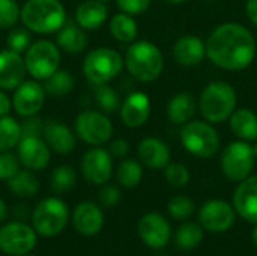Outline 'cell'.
<instances>
[{
    "instance_id": "obj_1",
    "label": "cell",
    "mask_w": 257,
    "mask_h": 256,
    "mask_svg": "<svg viewBox=\"0 0 257 256\" xmlns=\"http://www.w3.org/2000/svg\"><path fill=\"white\" fill-rule=\"evenodd\" d=\"M257 45L253 33L239 23H223L212 30L206 41L209 60L227 71L248 68L256 57Z\"/></svg>"
},
{
    "instance_id": "obj_2",
    "label": "cell",
    "mask_w": 257,
    "mask_h": 256,
    "mask_svg": "<svg viewBox=\"0 0 257 256\" xmlns=\"http://www.w3.org/2000/svg\"><path fill=\"white\" fill-rule=\"evenodd\" d=\"M20 20L30 32L57 33L66 23V11L60 0H27L21 8Z\"/></svg>"
},
{
    "instance_id": "obj_3",
    "label": "cell",
    "mask_w": 257,
    "mask_h": 256,
    "mask_svg": "<svg viewBox=\"0 0 257 256\" xmlns=\"http://www.w3.org/2000/svg\"><path fill=\"white\" fill-rule=\"evenodd\" d=\"M128 72L139 81L149 83L157 80L164 68L161 50L149 41H134L125 54Z\"/></svg>"
},
{
    "instance_id": "obj_4",
    "label": "cell",
    "mask_w": 257,
    "mask_h": 256,
    "mask_svg": "<svg viewBox=\"0 0 257 256\" xmlns=\"http://www.w3.org/2000/svg\"><path fill=\"white\" fill-rule=\"evenodd\" d=\"M235 107L236 92L229 83L221 80L206 84L199 98V110L211 124H218L229 119L235 112Z\"/></svg>"
},
{
    "instance_id": "obj_5",
    "label": "cell",
    "mask_w": 257,
    "mask_h": 256,
    "mask_svg": "<svg viewBox=\"0 0 257 256\" xmlns=\"http://www.w3.org/2000/svg\"><path fill=\"white\" fill-rule=\"evenodd\" d=\"M123 63V57L114 48L98 47L86 54L83 62V72L90 84H105L120 74Z\"/></svg>"
},
{
    "instance_id": "obj_6",
    "label": "cell",
    "mask_w": 257,
    "mask_h": 256,
    "mask_svg": "<svg viewBox=\"0 0 257 256\" xmlns=\"http://www.w3.org/2000/svg\"><path fill=\"white\" fill-rule=\"evenodd\" d=\"M69 222V208L59 198L42 199L32 213V226L38 235L51 238L59 235Z\"/></svg>"
},
{
    "instance_id": "obj_7",
    "label": "cell",
    "mask_w": 257,
    "mask_h": 256,
    "mask_svg": "<svg viewBox=\"0 0 257 256\" xmlns=\"http://www.w3.org/2000/svg\"><path fill=\"white\" fill-rule=\"evenodd\" d=\"M181 143L193 155L200 158L212 157L220 148L217 130L208 121H190L181 130Z\"/></svg>"
},
{
    "instance_id": "obj_8",
    "label": "cell",
    "mask_w": 257,
    "mask_h": 256,
    "mask_svg": "<svg viewBox=\"0 0 257 256\" xmlns=\"http://www.w3.org/2000/svg\"><path fill=\"white\" fill-rule=\"evenodd\" d=\"M24 63L27 74H30L35 80H45L59 69V45L48 39H39L32 42V45L24 53Z\"/></svg>"
},
{
    "instance_id": "obj_9",
    "label": "cell",
    "mask_w": 257,
    "mask_h": 256,
    "mask_svg": "<svg viewBox=\"0 0 257 256\" xmlns=\"http://www.w3.org/2000/svg\"><path fill=\"white\" fill-rule=\"evenodd\" d=\"M256 160L253 146L245 140H238L229 143L224 148L220 163L221 170L227 180L241 183L251 175Z\"/></svg>"
},
{
    "instance_id": "obj_10",
    "label": "cell",
    "mask_w": 257,
    "mask_h": 256,
    "mask_svg": "<svg viewBox=\"0 0 257 256\" xmlns=\"http://www.w3.org/2000/svg\"><path fill=\"white\" fill-rule=\"evenodd\" d=\"M75 134L87 145L101 146L107 143L113 134V124L110 118L96 110L80 112L74 122Z\"/></svg>"
},
{
    "instance_id": "obj_11",
    "label": "cell",
    "mask_w": 257,
    "mask_h": 256,
    "mask_svg": "<svg viewBox=\"0 0 257 256\" xmlns=\"http://www.w3.org/2000/svg\"><path fill=\"white\" fill-rule=\"evenodd\" d=\"M38 243V234L33 226L21 220L6 223L0 228V250L6 255H29Z\"/></svg>"
},
{
    "instance_id": "obj_12",
    "label": "cell",
    "mask_w": 257,
    "mask_h": 256,
    "mask_svg": "<svg viewBox=\"0 0 257 256\" xmlns=\"http://www.w3.org/2000/svg\"><path fill=\"white\" fill-rule=\"evenodd\" d=\"M81 174L84 180L93 186H104L113 174L111 154L99 146L89 149L81 158Z\"/></svg>"
},
{
    "instance_id": "obj_13",
    "label": "cell",
    "mask_w": 257,
    "mask_h": 256,
    "mask_svg": "<svg viewBox=\"0 0 257 256\" xmlns=\"http://www.w3.org/2000/svg\"><path fill=\"white\" fill-rule=\"evenodd\" d=\"M45 97L47 92L44 89V84L36 80L23 81L14 92L12 107L17 115L23 118H32L44 107Z\"/></svg>"
},
{
    "instance_id": "obj_14",
    "label": "cell",
    "mask_w": 257,
    "mask_h": 256,
    "mask_svg": "<svg viewBox=\"0 0 257 256\" xmlns=\"http://www.w3.org/2000/svg\"><path fill=\"white\" fill-rule=\"evenodd\" d=\"M50 146L41 136L23 134L17 145L20 163L30 170H42L50 163Z\"/></svg>"
},
{
    "instance_id": "obj_15",
    "label": "cell",
    "mask_w": 257,
    "mask_h": 256,
    "mask_svg": "<svg viewBox=\"0 0 257 256\" xmlns=\"http://www.w3.org/2000/svg\"><path fill=\"white\" fill-rule=\"evenodd\" d=\"M236 211L226 201L212 199L203 204L199 213L202 228L211 232H224L230 229L235 223Z\"/></svg>"
},
{
    "instance_id": "obj_16",
    "label": "cell",
    "mask_w": 257,
    "mask_h": 256,
    "mask_svg": "<svg viewBox=\"0 0 257 256\" xmlns=\"http://www.w3.org/2000/svg\"><path fill=\"white\" fill-rule=\"evenodd\" d=\"M137 232L142 241L151 249H163L170 241V225L158 213L145 214L137 225Z\"/></svg>"
},
{
    "instance_id": "obj_17",
    "label": "cell",
    "mask_w": 257,
    "mask_h": 256,
    "mask_svg": "<svg viewBox=\"0 0 257 256\" xmlns=\"http://www.w3.org/2000/svg\"><path fill=\"white\" fill-rule=\"evenodd\" d=\"M27 74L24 57L9 48L0 51V89L15 91Z\"/></svg>"
},
{
    "instance_id": "obj_18",
    "label": "cell",
    "mask_w": 257,
    "mask_h": 256,
    "mask_svg": "<svg viewBox=\"0 0 257 256\" xmlns=\"http://www.w3.org/2000/svg\"><path fill=\"white\" fill-rule=\"evenodd\" d=\"M120 119L128 128H139L146 124L151 115V100L145 92H133L120 104Z\"/></svg>"
},
{
    "instance_id": "obj_19",
    "label": "cell",
    "mask_w": 257,
    "mask_h": 256,
    "mask_svg": "<svg viewBox=\"0 0 257 256\" xmlns=\"http://www.w3.org/2000/svg\"><path fill=\"white\" fill-rule=\"evenodd\" d=\"M233 208L242 219L257 225V175L239 183L233 193Z\"/></svg>"
},
{
    "instance_id": "obj_20",
    "label": "cell",
    "mask_w": 257,
    "mask_h": 256,
    "mask_svg": "<svg viewBox=\"0 0 257 256\" xmlns=\"http://www.w3.org/2000/svg\"><path fill=\"white\" fill-rule=\"evenodd\" d=\"M72 225L84 237L96 235L104 226V214L93 202H80L72 211Z\"/></svg>"
},
{
    "instance_id": "obj_21",
    "label": "cell",
    "mask_w": 257,
    "mask_h": 256,
    "mask_svg": "<svg viewBox=\"0 0 257 256\" xmlns=\"http://www.w3.org/2000/svg\"><path fill=\"white\" fill-rule=\"evenodd\" d=\"M206 56V44L194 35L181 36L173 45V57L181 66H196Z\"/></svg>"
},
{
    "instance_id": "obj_22",
    "label": "cell",
    "mask_w": 257,
    "mask_h": 256,
    "mask_svg": "<svg viewBox=\"0 0 257 256\" xmlns=\"http://www.w3.org/2000/svg\"><path fill=\"white\" fill-rule=\"evenodd\" d=\"M139 160L151 169H164L170 163V149L157 137H145L137 148Z\"/></svg>"
},
{
    "instance_id": "obj_23",
    "label": "cell",
    "mask_w": 257,
    "mask_h": 256,
    "mask_svg": "<svg viewBox=\"0 0 257 256\" xmlns=\"http://www.w3.org/2000/svg\"><path fill=\"white\" fill-rule=\"evenodd\" d=\"M44 140L50 146L51 151L56 154L66 155L75 148V134L71 131V128L59 121H50L44 130Z\"/></svg>"
},
{
    "instance_id": "obj_24",
    "label": "cell",
    "mask_w": 257,
    "mask_h": 256,
    "mask_svg": "<svg viewBox=\"0 0 257 256\" xmlns=\"http://www.w3.org/2000/svg\"><path fill=\"white\" fill-rule=\"evenodd\" d=\"M108 17V9L101 0H86L75 11V23L84 30L99 29Z\"/></svg>"
},
{
    "instance_id": "obj_25",
    "label": "cell",
    "mask_w": 257,
    "mask_h": 256,
    "mask_svg": "<svg viewBox=\"0 0 257 256\" xmlns=\"http://www.w3.org/2000/svg\"><path fill=\"white\" fill-rule=\"evenodd\" d=\"M56 44L69 54H78L87 47V35L74 21H66L57 32Z\"/></svg>"
},
{
    "instance_id": "obj_26",
    "label": "cell",
    "mask_w": 257,
    "mask_h": 256,
    "mask_svg": "<svg viewBox=\"0 0 257 256\" xmlns=\"http://www.w3.org/2000/svg\"><path fill=\"white\" fill-rule=\"evenodd\" d=\"M197 110V103L193 94L179 92L173 95L167 104V118L172 124L184 125L191 121Z\"/></svg>"
},
{
    "instance_id": "obj_27",
    "label": "cell",
    "mask_w": 257,
    "mask_h": 256,
    "mask_svg": "<svg viewBox=\"0 0 257 256\" xmlns=\"http://www.w3.org/2000/svg\"><path fill=\"white\" fill-rule=\"evenodd\" d=\"M230 130L239 140H257V115L250 109H238L229 118Z\"/></svg>"
},
{
    "instance_id": "obj_28",
    "label": "cell",
    "mask_w": 257,
    "mask_h": 256,
    "mask_svg": "<svg viewBox=\"0 0 257 256\" xmlns=\"http://www.w3.org/2000/svg\"><path fill=\"white\" fill-rule=\"evenodd\" d=\"M108 29L111 36L123 44H133L137 39L139 35V27L133 15L120 12L111 17L108 23Z\"/></svg>"
},
{
    "instance_id": "obj_29",
    "label": "cell",
    "mask_w": 257,
    "mask_h": 256,
    "mask_svg": "<svg viewBox=\"0 0 257 256\" xmlns=\"http://www.w3.org/2000/svg\"><path fill=\"white\" fill-rule=\"evenodd\" d=\"M8 189L18 198H33L39 192V180L30 169L18 170L6 181Z\"/></svg>"
},
{
    "instance_id": "obj_30",
    "label": "cell",
    "mask_w": 257,
    "mask_h": 256,
    "mask_svg": "<svg viewBox=\"0 0 257 256\" xmlns=\"http://www.w3.org/2000/svg\"><path fill=\"white\" fill-rule=\"evenodd\" d=\"M23 136L21 124L14 119L12 116H2L0 118V154L9 152L15 148Z\"/></svg>"
},
{
    "instance_id": "obj_31",
    "label": "cell",
    "mask_w": 257,
    "mask_h": 256,
    "mask_svg": "<svg viewBox=\"0 0 257 256\" xmlns=\"http://www.w3.org/2000/svg\"><path fill=\"white\" fill-rule=\"evenodd\" d=\"M74 84H75V78L66 69H57L56 72H53L50 77L44 80L45 92L53 97H62L69 94L74 89Z\"/></svg>"
},
{
    "instance_id": "obj_32",
    "label": "cell",
    "mask_w": 257,
    "mask_h": 256,
    "mask_svg": "<svg viewBox=\"0 0 257 256\" xmlns=\"http://www.w3.org/2000/svg\"><path fill=\"white\" fill-rule=\"evenodd\" d=\"M203 240V229L200 225L187 222L181 225L175 234V243L181 250H193Z\"/></svg>"
},
{
    "instance_id": "obj_33",
    "label": "cell",
    "mask_w": 257,
    "mask_h": 256,
    "mask_svg": "<svg viewBox=\"0 0 257 256\" xmlns=\"http://www.w3.org/2000/svg\"><path fill=\"white\" fill-rule=\"evenodd\" d=\"M116 178L122 187L133 189V187L139 186L143 178L142 164L131 158L120 161V164L117 166V170H116Z\"/></svg>"
},
{
    "instance_id": "obj_34",
    "label": "cell",
    "mask_w": 257,
    "mask_h": 256,
    "mask_svg": "<svg viewBox=\"0 0 257 256\" xmlns=\"http://www.w3.org/2000/svg\"><path fill=\"white\" fill-rule=\"evenodd\" d=\"M51 189L54 193H66L71 189H74L75 183H77V174L75 169L72 166L68 164H62L57 166L53 174H51Z\"/></svg>"
},
{
    "instance_id": "obj_35",
    "label": "cell",
    "mask_w": 257,
    "mask_h": 256,
    "mask_svg": "<svg viewBox=\"0 0 257 256\" xmlns=\"http://www.w3.org/2000/svg\"><path fill=\"white\" fill-rule=\"evenodd\" d=\"M95 101L104 113H114L120 109L122 104L119 94L111 86H108V83L95 86Z\"/></svg>"
},
{
    "instance_id": "obj_36",
    "label": "cell",
    "mask_w": 257,
    "mask_h": 256,
    "mask_svg": "<svg viewBox=\"0 0 257 256\" xmlns=\"http://www.w3.org/2000/svg\"><path fill=\"white\" fill-rule=\"evenodd\" d=\"M32 45V35L27 27H12L9 29L6 38V48L23 54Z\"/></svg>"
},
{
    "instance_id": "obj_37",
    "label": "cell",
    "mask_w": 257,
    "mask_h": 256,
    "mask_svg": "<svg viewBox=\"0 0 257 256\" xmlns=\"http://www.w3.org/2000/svg\"><path fill=\"white\" fill-rule=\"evenodd\" d=\"M194 208H196V205H194L193 199L185 195L175 196L173 199H170V202L167 205V211L175 220L190 219L194 213Z\"/></svg>"
},
{
    "instance_id": "obj_38",
    "label": "cell",
    "mask_w": 257,
    "mask_h": 256,
    "mask_svg": "<svg viewBox=\"0 0 257 256\" xmlns=\"http://www.w3.org/2000/svg\"><path fill=\"white\" fill-rule=\"evenodd\" d=\"M21 17L17 0H0V29H12Z\"/></svg>"
},
{
    "instance_id": "obj_39",
    "label": "cell",
    "mask_w": 257,
    "mask_h": 256,
    "mask_svg": "<svg viewBox=\"0 0 257 256\" xmlns=\"http://www.w3.org/2000/svg\"><path fill=\"white\" fill-rule=\"evenodd\" d=\"M164 169H166V180L172 187L181 189L190 183V170L182 163H169Z\"/></svg>"
},
{
    "instance_id": "obj_40",
    "label": "cell",
    "mask_w": 257,
    "mask_h": 256,
    "mask_svg": "<svg viewBox=\"0 0 257 256\" xmlns=\"http://www.w3.org/2000/svg\"><path fill=\"white\" fill-rule=\"evenodd\" d=\"M20 158L18 155L9 152H2L0 154V180L8 181L12 178L18 170H20Z\"/></svg>"
},
{
    "instance_id": "obj_41",
    "label": "cell",
    "mask_w": 257,
    "mask_h": 256,
    "mask_svg": "<svg viewBox=\"0 0 257 256\" xmlns=\"http://www.w3.org/2000/svg\"><path fill=\"white\" fill-rule=\"evenodd\" d=\"M98 199H99L102 207L111 208V207L119 204V201H120V190L116 186L104 184V186H101V189L98 192Z\"/></svg>"
},
{
    "instance_id": "obj_42",
    "label": "cell",
    "mask_w": 257,
    "mask_h": 256,
    "mask_svg": "<svg viewBox=\"0 0 257 256\" xmlns=\"http://www.w3.org/2000/svg\"><path fill=\"white\" fill-rule=\"evenodd\" d=\"M116 2L122 12L130 15H139L143 14L151 6L152 0H116Z\"/></svg>"
},
{
    "instance_id": "obj_43",
    "label": "cell",
    "mask_w": 257,
    "mask_h": 256,
    "mask_svg": "<svg viewBox=\"0 0 257 256\" xmlns=\"http://www.w3.org/2000/svg\"><path fill=\"white\" fill-rule=\"evenodd\" d=\"M111 157H116V158H123L128 152H130V143L128 140L125 139H116L111 142L110 145V151Z\"/></svg>"
},
{
    "instance_id": "obj_44",
    "label": "cell",
    "mask_w": 257,
    "mask_h": 256,
    "mask_svg": "<svg viewBox=\"0 0 257 256\" xmlns=\"http://www.w3.org/2000/svg\"><path fill=\"white\" fill-rule=\"evenodd\" d=\"M23 127V134H36L39 136L44 128H41V121L35 119V116L27 118V121L21 125Z\"/></svg>"
},
{
    "instance_id": "obj_45",
    "label": "cell",
    "mask_w": 257,
    "mask_h": 256,
    "mask_svg": "<svg viewBox=\"0 0 257 256\" xmlns=\"http://www.w3.org/2000/svg\"><path fill=\"white\" fill-rule=\"evenodd\" d=\"M12 107V101L11 98L6 95V92L3 89H0V118L2 116H8Z\"/></svg>"
},
{
    "instance_id": "obj_46",
    "label": "cell",
    "mask_w": 257,
    "mask_h": 256,
    "mask_svg": "<svg viewBox=\"0 0 257 256\" xmlns=\"http://www.w3.org/2000/svg\"><path fill=\"white\" fill-rule=\"evenodd\" d=\"M245 14L248 20L257 26V0H247L245 3Z\"/></svg>"
},
{
    "instance_id": "obj_47",
    "label": "cell",
    "mask_w": 257,
    "mask_h": 256,
    "mask_svg": "<svg viewBox=\"0 0 257 256\" xmlns=\"http://www.w3.org/2000/svg\"><path fill=\"white\" fill-rule=\"evenodd\" d=\"M8 213H9V211H8V205H6V202L0 198V223L6 220Z\"/></svg>"
},
{
    "instance_id": "obj_48",
    "label": "cell",
    "mask_w": 257,
    "mask_h": 256,
    "mask_svg": "<svg viewBox=\"0 0 257 256\" xmlns=\"http://www.w3.org/2000/svg\"><path fill=\"white\" fill-rule=\"evenodd\" d=\"M251 238H253V243L256 244L257 247V225L253 228V232H251Z\"/></svg>"
},
{
    "instance_id": "obj_49",
    "label": "cell",
    "mask_w": 257,
    "mask_h": 256,
    "mask_svg": "<svg viewBox=\"0 0 257 256\" xmlns=\"http://www.w3.org/2000/svg\"><path fill=\"white\" fill-rule=\"evenodd\" d=\"M169 5H182V3H185L187 0H166Z\"/></svg>"
},
{
    "instance_id": "obj_50",
    "label": "cell",
    "mask_w": 257,
    "mask_h": 256,
    "mask_svg": "<svg viewBox=\"0 0 257 256\" xmlns=\"http://www.w3.org/2000/svg\"><path fill=\"white\" fill-rule=\"evenodd\" d=\"M253 151H254V155H256V158H257V142L253 145Z\"/></svg>"
},
{
    "instance_id": "obj_51",
    "label": "cell",
    "mask_w": 257,
    "mask_h": 256,
    "mask_svg": "<svg viewBox=\"0 0 257 256\" xmlns=\"http://www.w3.org/2000/svg\"><path fill=\"white\" fill-rule=\"evenodd\" d=\"M205 2H209V3H212V2H217V0H205Z\"/></svg>"
},
{
    "instance_id": "obj_52",
    "label": "cell",
    "mask_w": 257,
    "mask_h": 256,
    "mask_svg": "<svg viewBox=\"0 0 257 256\" xmlns=\"http://www.w3.org/2000/svg\"><path fill=\"white\" fill-rule=\"evenodd\" d=\"M24 256H38V255H30V253H29V255H24Z\"/></svg>"
},
{
    "instance_id": "obj_53",
    "label": "cell",
    "mask_w": 257,
    "mask_h": 256,
    "mask_svg": "<svg viewBox=\"0 0 257 256\" xmlns=\"http://www.w3.org/2000/svg\"><path fill=\"white\" fill-rule=\"evenodd\" d=\"M101 2H105V0H101Z\"/></svg>"
}]
</instances>
